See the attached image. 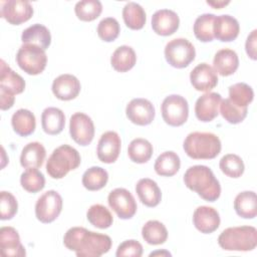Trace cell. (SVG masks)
<instances>
[{
	"mask_svg": "<svg viewBox=\"0 0 257 257\" xmlns=\"http://www.w3.org/2000/svg\"><path fill=\"white\" fill-rule=\"evenodd\" d=\"M63 244L78 257H98L109 251L111 239L108 235L89 231L83 227H72L64 234Z\"/></svg>",
	"mask_w": 257,
	"mask_h": 257,
	"instance_id": "obj_1",
	"label": "cell"
},
{
	"mask_svg": "<svg viewBox=\"0 0 257 257\" xmlns=\"http://www.w3.org/2000/svg\"><path fill=\"white\" fill-rule=\"evenodd\" d=\"M184 183L188 189L196 192L202 199L214 202L221 195V186L212 170L203 165L190 167L184 175Z\"/></svg>",
	"mask_w": 257,
	"mask_h": 257,
	"instance_id": "obj_2",
	"label": "cell"
},
{
	"mask_svg": "<svg viewBox=\"0 0 257 257\" xmlns=\"http://www.w3.org/2000/svg\"><path fill=\"white\" fill-rule=\"evenodd\" d=\"M183 148L191 159L211 160L220 154L222 145L219 137L215 134L194 132L186 137Z\"/></svg>",
	"mask_w": 257,
	"mask_h": 257,
	"instance_id": "obj_3",
	"label": "cell"
},
{
	"mask_svg": "<svg viewBox=\"0 0 257 257\" xmlns=\"http://www.w3.org/2000/svg\"><path fill=\"white\" fill-rule=\"evenodd\" d=\"M218 244L226 251H252L257 245V230L253 226L227 228L219 235Z\"/></svg>",
	"mask_w": 257,
	"mask_h": 257,
	"instance_id": "obj_4",
	"label": "cell"
},
{
	"mask_svg": "<svg viewBox=\"0 0 257 257\" xmlns=\"http://www.w3.org/2000/svg\"><path fill=\"white\" fill-rule=\"evenodd\" d=\"M81 162L77 150L69 145L56 148L46 162V172L52 179H62L68 172L75 170Z\"/></svg>",
	"mask_w": 257,
	"mask_h": 257,
	"instance_id": "obj_5",
	"label": "cell"
},
{
	"mask_svg": "<svg viewBox=\"0 0 257 257\" xmlns=\"http://www.w3.org/2000/svg\"><path fill=\"white\" fill-rule=\"evenodd\" d=\"M18 66L27 74L37 75L41 73L47 63L45 50L34 44H22L16 54Z\"/></svg>",
	"mask_w": 257,
	"mask_h": 257,
	"instance_id": "obj_6",
	"label": "cell"
},
{
	"mask_svg": "<svg viewBox=\"0 0 257 257\" xmlns=\"http://www.w3.org/2000/svg\"><path fill=\"white\" fill-rule=\"evenodd\" d=\"M195 47L186 38H175L166 44L165 57L173 67H187L195 59Z\"/></svg>",
	"mask_w": 257,
	"mask_h": 257,
	"instance_id": "obj_7",
	"label": "cell"
},
{
	"mask_svg": "<svg viewBox=\"0 0 257 257\" xmlns=\"http://www.w3.org/2000/svg\"><path fill=\"white\" fill-rule=\"evenodd\" d=\"M161 112L166 123L172 126H180L187 121L189 116L188 101L182 95L171 94L163 100Z\"/></svg>",
	"mask_w": 257,
	"mask_h": 257,
	"instance_id": "obj_8",
	"label": "cell"
},
{
	"mask_svg": "<svg viewBox=\"0 0 257 257\" xmlns=\"http://www.w3.org/2000/svg\"><path fill=\"white\" fill-rule=\"evenodd\" d=\"M62 198L54 190H49L41 195L35 204V216L41 223L53 222L61 213Z\"/></svg>",
	"mask_w": 257,
	"mask_h": 257,
	"instance_id": "obj_9",
	"label": "cell"
},
{
	"mask_svg": "<svg viewBox=\"0 0 257 257\" xmlns=\"http://www.w3.org/2000/svg\"><path fill=\"white\" fill-rule=\"evenodd\" d=\"M107 202L109 207L120 219H131L137 212V202L132 193L124 188H116L112 190L108 194Z\"/></svg>",
	"mask_w": 257,
	"mask_h": 257,
	"instance_id": "obj_10",
	"label": "cell"
},
{
	"mask_svg": "<svg viewBox=\"0 0 257 257\" xmlns=\"http://www.w3.org/2000/svg\"><path fill=\"white\" fill-rule=\"evenodd\" d=\"M69 134L71 139L79 146H88L94 137L92 119L83 112H75L69 120Z\"/></svg>",
	"mask_w": 257,
	"mask_h": 257,
	"instance_id": "obj_11",
	"label": "cell"
},
{
	"mask_svg": "<svg viewBox=\"0 0 257 257\" xmlns=\"http://www.w3.org/2000/svg\"><path fill=\"white\" fill-rule=\"evenodd\" d=\"M0 15L12 25H20L32 17L33 7L29 1L24 0L2 1Z\"/></svg>",
	"mask_w": 257,
	"mask_h": 257,
	"instance_id": "obj_12",
	"label": "cell"
},
{
	"mask_svg": "<svg viewBox=\"0 0 257 257\" xmlns=\"http://www.w3.org/2000/svg\"><path fill=\"white\" fill-rule=\"evenodd\" d=\"M125 114L133 123L148 125L154 120L156 110L150 100L146 98H134L127 103Z\"/></svg>",
	"mask_w": 257,
	"mask_h": 257,
	"instance_id": "obj_13",
	"label": "cell"
},
{
	"mask_svg": "<svg viewBox=\"0 0 257 257\" xmlns=\"http://www.w3.org/2000/svg\"><path fill=\"white\" fill-rule=\"evenodd\" d=\"M121 141L119 136L112 131L105 132L101 135L97 144V158L104 164L114 163L120 153Z\"/></svg>",
	"mask_w": 257,
	"mask_h": 257,
	"instance_id": "obj_14",
	"label": "cell"
},
{
	"mask_svg": "<svg viewBox=\"0 0 257 257\" xmlns=\"http://www.w3.org/2000/svg\"><path fill=\"white\" fill-rule=\"evenodd\" d=\"M193 87L198 91L210 92L218 83V76L214 68L206 62L198 64L190 73Z\"/></svg>",
	"mask_w": 257,
	"mask_h": 257,
	"instance_id": "obj_15",
	"label": "cell"
},
{
	"mask_svg": "<svg viewBox=\"0 0 257 257\" xmlns=\"http://www.w3.org/2000/svg\"><path fill=\"white\" fill-rule=\"evenodd\" d=\"M222 100L221 94L217 92H206L201 95L195 103V114L201 121H212L219 114V106Z\"/></svg>",
	"mask_w": 257,
	"mask_h": 257,
	"instance_id": "obj_16",
	"label": "cell"
},
{
	"mask_svg": "<svg viewBox=\"0 0 257 257\" xmlns=\"http://www.w3.org/2000/svg\"><path fill=\"white\" fill-rule=\"evenodd\" d=\"M179 25L180 18L173 10L160 9L152 16V28L158 35H172L178 30Z\"/></svg>",
	"mask_w": 257,
	"mask_h": 257,
	"instance_id": "obj_17",
	"label": "cell"
},
{
	"mask_svg": "<svg viewBox=\"0 0 257 257\" xmlns=\"http://www.w3.org/2000/svg\"><path fill=\"white\" fill-rule=\"evenodd\" d=\"M220 215L213 207L200 206L193 214L194 226L204 234H210L216 231L220 226Z\"/></svg>",
	"mask_w": 257,
	"mask_h": 257,
	"instance_id": "obj_18",
	"label": "cell"
},
{
	"mask_svg": "<svg viewBox=\"0 0 257 257\" xmlns=\"http://www.w3.org/2000/svg\"><path fill=\"white\" fill-rule=\"evenodd\" d=\"M80 82L72 74L64 73L57 76L52 82V92L60 100L74 99L80 92Z\"/></svg>",
	"mask_w": 257,
	"mask_h": 257,
	"instance_id": "obj_19",
	"label": "cell"
},
{
	"mask_svg": "<svg viewBox=\"0 0 257 257\" xmlns=\"http://www.w3.org/2000/svg\"><path fill=\"white\" fill-rule=\"evenodd\" d=\"M240 31L238 20L228 14L215 17L213 24L214 38L223 42L233 41L237 38Z\"/></svg>",
	"mask_w": 257,
	"mask_h": 257,
	"instance_id": "obj_20",
	"label": "cell"
},
{
	"mask_svg": "<svg viewBox=\"0 0 257 257\" xmlns=\"http://www.w3.org/2000/svg\"><path fill=\"white\" fill-rule=\"evenodd\" d=\"M0 249L4 256H25V248L20 242V237L16 229L5 226L0 229Z\"/></svg>",
	"mask_w": 257,
	"mask_h": 257,
	"instance_id": "obj_21",
	"label": "cell"
},
{
	"mask_svg": "<svg viewBox=\"0 0 257 257\" xmlns=\"http://www.w3.org/2000/svg\"><path fill=\"white\" fill-rule=\"evenodd\" d=\"M136 192L140 201L147 207H156L162 200V192L158 184L149 178L141 179L136 185Z\"/></svg>",
	"mask_w": 257,
	"mask_h": 257,
	"instance_id": "obj_22",
	"label": "cell"
},
{
	"mask_svg": "<svg viewBox=\"0 0 257 257\" xmlns=\"http://www.w3.org/2000/svg\"><path fill=\"white\" fill-rule=\"evenodd\" d=\"M214 70L222 76L233 74L239 66V58L237 53L229 48H223L216 52L213 59Z\"/></svg>",
	"mask_w": 257,
	"mask_h": 257,
	"instance_id": "obj_23",
	"label": "cell"
},
{
	"mask_svg": "<svg viewBox=\"0 0 257 257\" xmlns=\"http://www.w3.org/2000/svg\"><path fill=\"white\" fill-rule=\"evenodd\" d=\"M0 63V88L12 94L23 92L25 89V81L22 76L12 70L4 60H1Z\"/></svg>",
	"mask_w": 257,
	"mask_h": 257,
	"instance_id": "obj_24",
	"label": "cell"
},
{
	"mask_svg": "<svg viewBox=\"0 0 257 257\" xmlns=\"http://www.w3.org/2000/svg\"><path fill=\"white\" fill-rule=\"evenodd\" d=\"M65 125L64 112L57 107H46L41 114V126L47 135L60 134Z\"/></svg>",
	"mask_w": 257,
	"mask_h": 257,
	"instance_id": "obj_25",
	"label": "cell"
},
{
	"mask_svg": "<svg viewBox=\"0 0 257 257\" xmlns=\"http://www.w3.org/2000/svg\"><path fill=\"white\" fill-rule=\"evenodd\" d=\"M21 40L23 44H34L46 50L51 43V34L46 26L36 23L23 30Z\"/></svg>",
	"mask_w": 257,
	"mask_h": 257,
	"instance_id": "obj_26",
	"label": "cell"
},
{
	"mask_svg": "<svg viewBox=\"0 0 257 257\" xmlns=\"http://www.w3.org/2000/svg\"><path fill=\"white\" fill-rule=\"evenodd\" d=\"M46 151L42 144L32 142L27 144L21 152L20 164L25 169L40 168L45 160Z\"/></svg>",
	"mask_w": 257,
	"mask_h": 257,
	"instance_id": "obj_27",
	"label": "cell"
},
{
	"mask_svg": "<svg viewBox=\"0 0 257 257\" xmlns=\"http://www.w3.org/2000/svg\"><path fill=\"white\" fill-rule=\"evenodd\" d=\"M234 209L238 216L244 219H253L257 215L256 193L244 191L239 193L234 200Z\"/></svg>",
	"mask_w": 257,
	"mask_h": 257,
	"instance_id": "obj_28",
	"label": "cell"
},
{
	"mask_svg": "<svg viewBox=\"0 0 257 257\" xmlns=\"http://www.w3.org/2000/svg\"><path fill=\"white\" fill-rule=\"evenodd\" d=\"M11 124L17 135L21 137H27L33 134L35 131V115L28 109L20 108L13 113L11 117Z\"/></svg>",
	"mask_w": 257,
	"mask_h": 257,
	"instance_id": "obj_29",
	"label": "cell"
},
{
	"mask_svg": "<svg viewBox=\"0 0 257 257\" xmlns=\"http://www.w3.org/2000/svg\"><path fill=\"white\" fill-rule=\"evenodd\" d=\"M137 62V55L135 50L127 45L117 47L111 57L110 64L112 68L118 72H126L132 69Z\"/></svg>",
	"mask_w": 257,
	"mask_h": 257,
	"instance_id": "obj_30",
	"label": "cell"
},
{
	"mask_svg": "<svg viewBox=\"0 0 257 257\" xmlns=\"http://www.w3.org/2000/svg\"><path fill=\"white\" fill-rule=\"evenodd\" d=\"M181 167L180 157L173 151L162 153L156 160L154 169L156 173L163 177H172L178 173Z\"/></svg>",
	"mask_w": 257,
	"mask_h": 257,
	"instance_id": "obj_31",
	"label": "cell"
},
{
	"mask_svg": "<svg viewBox=\"0 0 257 257\" xmlns=\"http://www.w3.org/2000/svg\"><path fill=\"white\" fill-rule=\"evenodd\" d=\"M142 236L150 245H161L167 241L168 231L162 222L150 220L143 226Z\"/></svg>",
	"mask_w": 257,
	"mask_h": 257,
	"instance_id": "obj_32",
	"label": "cell"
},
{
	"mask_svg": "<svg viewBox=\"0 0 257 257\" xmlns=\"http://www.w3.org/2000/svg\"><path fill=\"white\" fill-rule=\"evenodd\" d=\"M122 18L125 25L133 29H142L147 21V16L144 8L136 2H127L122 9Z\"/></svg>",
	"mask_w": 257,
	"mask_h": 257,
	"instance_id": "obj_33",
	"label": "cell"
},
{
	"mask_svg": "<svg viewBox=\"0 0 257 257\" xmlns=\"http://www.w3.org/2000/svg\"><path fill=\"white\" fill-rule=\"evenodd\" d=\"M154 149L152 144L143 138L133 140L127 148V155L131 161L137 164L147 163L153 155Z\"/></svg>",
	"mask_w": 257,
	"mask_h": 257,
	"instance_id": "obj_34",
	"label": "cell"
},
{
	"mask_svg": "<svg viewBox=\"0 0 257 257\" xmlns=\"http://www.w3.org/2000/svg\"><path fill=\"white\" fill-rule=\"evenodd\" d=\"M81 181L83 187L88 191H98L106 185L108 174L103 168L94 166L84 172Z\"/></svg>",
	"mask_w": 257,
	"mask_h": 257,
	"instance_id": "obj_35",
	"label": "cell"
},
{
	"mask_svg": "<svg viewBox=\"0 0 257 257\" xmlns=\"http://www.w3.org/2000/svg\"><path fill=\"white\" fill-rule=\"evenodd\" d=\"M216 15L205 13L197 17L194 23V34L202 42H210L214 39L213 24Z\"/></svg>",
	"mask_w": 257,
	"mask_h": 257,
	"instance_id": "obj_36",
	"label": "cell"
},
{
	"mask_svg": "<svg viewBox=\"0 0 257 257\" xmlns=\"http://www.w3.org/2000/svg\"><path fill=\"white\" fill-rule=\"evenodd\" d=\"M88 222L96 228L106 229L111 226L113 217L109 210L100 204H94L86 212Z\"/></svg>",
	"mask_w": 257,
	"mask_h": 257,
	"instance_id": "obj_37",
	"label": "cell"
},
{
	"mask_svg": "<svg viewBox=\"0 0 257 257\" xmlns=\"http://www.w3.org/2000/svg\"><path fill=\"white\" fill-rule=\"evenodd\" d=\"M254 98L252 87L245 82H237L229 87V99L240 107H247Z\"/></svg>",
	"mask_w": 257,
	"mask_h": 257,
	"instance_id": "obj_38",
	"label": "cell"
},
{
	"mask_svg": "<svg viewBox=\"0 0 257 257\" xmlns=\"http://www.w3.org/2000/svg\"><path fill=\"white\" fill-rule=\"evenodd\" d=\"M102 11L101 2L98 0H81L74 6V12L81 21H92L96 19Z\"/></svg>",
	"mask_w": 257,
	"mask_h": 257,
	"instance_id": "obj_39",
	"label": "cell"
},
{
	"mask_svg": "<svg viewBox=\"0 0 257 257\" xmlns=\"http://www.w3.org/2000/svg\"><path fill=\"white\" fill-rule=\"evenodd\" d=\"M20 184L25 191L37 193L45 187V178L36 168L26 169V171L21 174Z\"/></svg>",
	"mask_w": 257,
	"mask_h": 257,
	"instance_id": "obj_40",
	"label": "cell"
},
{
	"mask_svg": "<svg viewBox=\"0 0 257 257\" xmlns=\"http://www.w3.org/2000/svg\"><path fill=\"white\" fill-rule=\"evenodd\" d=\"M219 167L223 174L230 178H240L245 170L243 160L235 154H227L220 160Z\"/></svg>",
	"mask_w": 257,
	"mask_h": 257,
	"instance_id": "obj_41",
	"label": "cell"
},
{
	"mask_svg": "<svg viewBox=\"0 0 257 257\" xmlns=\"http://www.w3.org/2000/svg\"><path fill=\"white\" fill-rule=\"evenodd\" d=\"M219 107L220 113L225 118V120L233 124H237L243 121L248 112V107L237 106L229 98L222 99Z\"/></svg>",
	"mask_w": 257,
	"mask_h": 257,
	"instance_id": "obj_42",
	"label": "cell"
},
{
	"mask_svg": "<svg viewBox=\"0 0 257 257\" xmlns=\"http://www.w3.org/2000/svg\"><path fill=\"white\" fill-rule=\"evenodd\" d=\"M120 28L117 20L113 17L103 18L97 25V34L105 42L115 40L119 34Z\"/></svg>",
	"mask_w": 257,
	"mask_h": 257,
	"instance_id": "obj_43",
	"label": "cell"
},
{
	"mask_svg": "<svg viewBox=\"0 0 257 257\" xmlns=\"http://www.w3.org/2000/svg\"><path fill=\"white\" fill-rule=\"evenodd\" d=\"M18 210V203L16 198L6 191L0 192V219L10 220L12 219Z\"/></svg>",
	"mask_w": 257,
	"mask_h": 257,
	"instance_id": "obj_44",
	"label": "cell"
},
{
	"mask_svg": "<svg viewBox=\"0 0 257 257\" xmlns=\"http://www.w3.org/2000/svg\"><path fill=\"white\" fill-rule=\"evenodd\" d=\"M143 255V246L137 240H125L120 243L116 249V257H141Z\"/></svg>",
	"mask_w": 257,
	"mask_h": 257,
	"instance_id": "obj_45",
	"label": "cell"
},
{
	"mask_svg": "<svg viewBox=\"0 0 257 257\" xmlns=\"http://www.w3.org/2000/svg\"><path fill=\"white\" fill-rule=\"evenodd\" d=\"M256 42H257V30L254 29L247 37V40L245 42V49L248 56L256 60Z\"/></svg>",
	"mask_w": 257,
	"mask_h": 257,
	"instance_id": "obj_46",
	"label": "cell"
},
{
	"mask_svg": "<svg viewBox=\"0 0 257 257\" xmlns=\"http://www.w3.org/2000/svg\"><path fill=\"white\" fill-rule=\"evenodd\" d=\"M15 101L14 94L0 88V108L2 110L9 109L13 106Z\"/></svg>",
	"mask_w": 257,
	"mask_h": 257,
	"instance_id": "obj_47",
	"label": "cell"
},
{
	"mask_svg": "<svg viewBox=\"0 0 257 257\" xmlns=\"http://www.w3.org/2000/svg\"><path fill=\"white\" fill-rule=\"evenodd\" d=\"M229 3H230L229 1H226V2L225 1H207L208 5H211V6H213L216 9H220L223 6H226Z\"/></svg>",
	"mask_w": 257,
	"mask_h": 257,
	"instance_id": "obj_48",
	"label": "cell"
}]
</instances>
